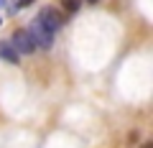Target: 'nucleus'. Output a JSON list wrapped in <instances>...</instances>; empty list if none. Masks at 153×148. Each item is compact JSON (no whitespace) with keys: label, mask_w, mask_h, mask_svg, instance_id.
<instances>
[{"label":"nucleus","mask_w":153,"mask_h":148,"mask_svg":"<svg viewBox=\"0 0 153 148\" xmlns=\"http://www.w3.org/2000/svg\"><path fill=\"white\" fill-rule=\"evenodd\" d=\"M28 33H31V39L36 41V46H41V49H51V44H54V33L38 21V18H33V21H31Z\"/></svg>","instance_id":"nucleus-1"},{"label":"nucleus","mask_w":153,"mask_h":148,"mask_svg":"<svg viewBox=\"0 0 153 148\" xmlns=\"http://www.w3.org/2000/svg\"><path fill=\"white\" fill-rule=\"evenodd\" d=\"M10 44H13V49L18 51V56H31L33 51H36V41L31 39L28 31H16Z\"/></svg>","instance_id":"nucleus-2"},{"label":"nucleus","mask_w":153,"mask_h":148,"mask_svg":"<svg viewBox=\"0 0 153 148\" xmlns=\"http://www.w3.org/2000/svg\"><path fill=\"white\" fill-rule=\"evenodd\" d=\"M38 21L44 23L51 33H56V31H59V26H61V18L56 16V10H51V8H44V10H41V16H38Z\"/></svg>","instance_id":"nucleus-3"},{"label":"nucleus","mask_w":153,"mask_h":148,"mask_svg":"<svg viewBox=\"0 0 153 148\" xmlns=\"http://www.w3.org/2000/svg\"><path fill=\"white\" fill-rule=\"evenodd\" d=\"M0 59H5V61H10V64H18V51L13 49V44L10 41H0Z\"/></svg>","instance_id":"nucleus-4"},{"label":"nucleus","mask_w":153,"mask_h":148,"mask_svg":"<svg viewBox=\"0 0 153 148\" xmlns=\"http://www.w3.org/2000/svg\"><path fill=\"white\" fill-rule=\"evenodd\" d=\"M79 3H82V0H61V5H64L66 10H76V8H79Z\"/></svg>","instance_id":"nucleus-5"},{"label":"nucleus","mask_w":153,"mask_h":148,"mask_svg":"<svg viewBox=\"0 0 153 148\" xmlns=\"http://www.w3.org/2000/svg\"><path fill=\"white\" fill-rule=\"evenodd\" d=\"M31 3H33V0H18V3H16V8H28Z\"/></svg>","instance_id":"nucleus-6"},{"label":"nucleus","mask_w":153,"mask_h":148,"mask_svg":"<svg viewBox=\"0 0 153 148\" xmlns=\"http://www.w3.org/2000/svg\"><path fill=\"white\" fill-rule=\"evenodd\" d=\"M140 148H153V143H143V146Z\"/></svg>","instance_id":"nucleus-7"},{"label":"nucleus","mask_w":153,"mask_h":148,"mask_svg":"<svg viewBox=\"0 0 153 148\" xmlns=\"http://www.w3.org/2000/svg\"><path fill=\"white\" fill-rule=\"evenodd\" d=\"M89 3H97V0H89Z\"/></svg>","instance_id":"nucleus-8"},{"label":"nucleus","mask_w":153,"mask_h":148,"mask_svg":"<svg viewBox=\"0 0 153 148\" xmlns=\"http://www.w3.org/2000/svg\"><path fill=\"white\" fill-rule=\"evenodd\" d=\"M0 3H3V0H0Z\"/></svg>","instance_id":"nucleus-9"}]
</instances>
